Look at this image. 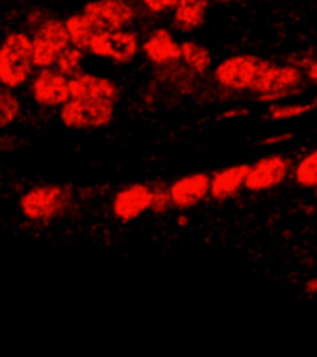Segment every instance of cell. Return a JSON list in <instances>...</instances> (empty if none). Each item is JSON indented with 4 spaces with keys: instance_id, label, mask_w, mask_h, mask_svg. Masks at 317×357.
Wrapping results in <instances>:
<instances>
[{
    "instance_id": "25",
    "label": "cell",
    "mask_w": 317,
    "mask_h": 357,
    "mask_svg": "<svg viewBox=\"0 0 317 357\" xmlns=\"http://www.w3.org/2000/svg\"><path fill=\"white\" fill-rule=\"evenodd\" d=\"M17 141L11 135L0 134V152H10V150L15 149Z\"/></svg>"
},
{
    "instance_id": "29",
    "label": "cell",
    "mask_w": 317,
    "mask_h": 357,
    "mask_svg": "<svg viewBox=\"0 0 317 357\" xmlns=\"http://www.w3.org/2000/svg\"><path fill=\"white\" fill-rule=\"evenodd\" d=\"M307 293L308 294H316L317 293V278H312L307 282Z\"/></svg>"
},
{
    "instance_id": "32",
    "label": "cell",
    "mask_w": 317,
    "mask_h": 357,
    "mask_svg": "<svg viewBox=\"0 0 317 357\" xmlns=\"http://www.w3.org/2000/svg\"><path fill=\"white\" fill-rule=\"evenodd\" d=\"M316 189H317V185H316ZM316 197H317V191H316Z\"/></svg>"
},
{
    "instance_id": "21",
    "label": "cell",
    "mask_w": 317,
    "mask_h": 357,
    "mask_svg": "<svg viewBox=\"0 0 317 357\" xmlns=\"http://www.w3.org/2000/svg\"><path fill=\"white\" fill-rule=\"evenodd\" d=\"M295 181L302 187L317 185V149L302 158L295 167Z\"/></svg>"
},
{
    "instance_id": "3",
    "label": "cell",
    "mask_w": 317,
    "mask_h": 357,
    "mask_svg": "<svg viewBox=\"0 0 317 357\" xmlns=\"http://www.w3.org/2000/svg\"><path fill=\"white\" fill-rule=\"evenodd\" d=\"M117 102L101 98H69L59 107V121L65 128L76 132L106 128L115 117Z\"/></svg>"
},
{
    "instance_id": "18",
    "label": "cell",
    "mask_w": 317,
    "mask_h": 357,
    "mask_svg": "<svg viewBox=\"0 0 317 357\" xmlns=\"http://www.w3.org/2000/svg\"><path fill=\"white\" fill-rule=\"evenodd\" d=\"M65 26H67V32H69L71 45H75V47H78L80 50L87 52L95 32H93L91 24L87 22L86 15H84L82 11L73 13V15H69L65 19Z\"/></svg>"
},
{
    "instance_id": "15",
    "label": "cell",
    "mask_w": 317,
    "mask_h": 357,
    "mask_svg": "<svg viewBox=\"0 0 317 357\" xmlns=\"http://www.w3.org/2000/svg\"><path fill=\"white\" fill-rule=\"evenodd\" d=\"M249 171H251V165H232L215 172L212 176L210 197L219 202L236 197L237 191L245 185Z\"/></svg>"
},
{
    "instance_id": "26",
    "label": "cell",
    "mask_w": 317,
    "mask_h": 357,
    "mask_svg": "<svg viewBox=\"0 0 317 357\" xmlns=\"http://www.w3.org/2000/svg\"><path fill=\"white\" fill-rule=\"evenodd\" d=\"M293 137L291 134H282V135H271V137L264 139V144H279V143H284V141H290Z\"/></svg>"
},
{
    "instance_id": "8",
    "label": "cell",
    "mask_w": 317,
    "mask_h": 357,
    "mask_svg": "<svg viewBox=\"0 0 317 357\" xmlns=\"http://www.w3.org/2000/svg\"><path fill=\"white\" fill-rule=\"evenodd\" d=\"M80 11L95 33L123 30L135 21V8L128 0H89Z\"/></svg>"
},
{
    "instance_id": "9",
    "label": "cell",
    "mask_w": 317,
    "mask_h": 357,
    "mask_svg": "<svg viewBox=\"0 0 317 357\" xmlns=\"http://www.w3.org/2000/svg\"><path fill=\"white\" fill-rule=\"evenodd\" d=\"M30 95L39 107L56 109L71 98L69 76L59 73L56 67L36 69L30 80Z\"/></svg>"
},
{
    "instance_id": "20",
    "label": "cell",
    "mask_w": 317,
    "mask_h": 357,
    "mask_svg": "<svg viewBox=\"0 0 317 357\" xmlns=\"http://www.w3.org/2000/svg\"><path fill=\"white\" fill-rule=\"evenodd\" d=\"M82 59H84V50H80L75 45H69V47L65 48L64 52L59 54L58 59H56V69L59 73H64L65 76H75L76 73H80L82 70Z\"/></svg>"
},
{
    "instance_id": "19",
    "label": "cell",
    "mask_w": 317,
    "mask_h": 357,
    "mask_svg": "<svg viewBox=\"0 0 317 357\" xmlns=\"http://www.w3.org/2000/svg\"><path fill=\"white\" fill-rule=\"evenodd\" d=\"M21 98L13 89L0 86V130L8 128L21 115Z\"/></svg>"
},
{
    "instance_id": "11",
    "label": "cell",
    "mask_w": 317,
    "mask_h": 357,
    "mask_svg": "<svg viewBox=\"0 0 317 357\" xmlns=\"http://www.w3.org/2000/svg\"><path fill=\"white\" fill-rule=\"evenodd\" d=\"M291 172V161L284 155H267L251 167V171L245 180V187L249 191L260 192L279 187L286 178L290 176Z\"/></svg>"
},
{
    "instance_id": "4",
    "label": "cell",
    "mask_w": 317,
    "mask_h": 357,
    "mask_svg": "<svg viewBox=\"0 0 317 357\" xmlns=\"http://www.w3.org/2000/svg\"><path fill=\"white\" fill-rule=\"evenodd\" d=\"M302 86H304L302 73L297 67H291V65L280 67L267 61L251 91L258 96L260 102L274 104V102L301 93Z\"/></svg>"
},
{
    "instance_id": "1",
    "label": "cell",
    "mask_w": 317,
    "mask_h": 357,
    "mask_svg": "<svg viewBox=\"0 0 317 357\" xmlns=\"http://www.w3.org/2000/svg\"><path fill=\"white\" fill-rule=\"evenodd\" d=\"M75 209V191L64 183H39L27 189L19 198L21 215L36 224L58 222L73 215Z\"/></svg>"
},
{
    "instance_id": "16",
    "label": "cell",
    "mask_w": 317,
    "mask_h": 357,
    "mask_svg": "<svg viewBox=\"0 0 317 357\" xmlns=\"http://www.w3.org/2000/svg\"><path fill=\"white\" fill-rule=\"evenodd\" d=\"M210 0H177L172 8V26L184 33L199 30L206 21Z\"/></svg>"
},
{
    "instance_id": "10",
    "label": "cell",
    "mask_w": 317,
    "mask_h": 357,
    "mask_svg": "<svg viewBox=\"0 0 317 357\" xmlns=\"http://www.w3.org/2000/svg\"><path fill=\"white\" fill-rule=\"evenodd\" d=\"M152 185L130 183L115 192L112 200V213L121 222H132L151 209Z\"/></svg>"
},
{
    "instance_id": "17",
    "label": "cell",
    "mask_w": 317,
    "mask_h": 357,
    "mask_svg": "<svg viewBox=\"0 0 317 357\" xmlns=\"http://www.w3.org/2000/svg\"><path fill=\"white\" fill-rule=\"evenodd\" d=\"M180 48H182L180 61H184L186 67L197 73V75H205L212 63L210 50L205 45L197 43V41H184V43H180Z\"/></svg>"
},
{
    "instance_id": "12",
    "label": "cell",
    "mask_w": 317,
    "mask_h": 357,
    "mask_svg": "<svg viewBox=\"0 0 317 357\" xmlns=\"http://www.w3.org/2000/svg\"><path fill=\"white\" fill-rule=\"evenodd\" d=\"M141 50L154 67H172L182 58V48L167 28L152 30L141 43Z\"/></svg>"
},
{
    "instance_id": "6",
    "label": "cell",
    "mask_w": 317,
    "mask_h": 357,
    "mask_svg": "<svg viewBox=\"0 0 317 357\" xmlns=\"http://www.w3.org/2000/svg\"><path fill=\"white\" fill-rule=\"evenodd\" d=\"M265 63H267L265 59L251 54L230 56L215 67L214 80L228 91H251L258 80L260 73L264 70Z\"/></svg>"
},
{
    "instance_id": "14",
    "label": "cell",
    "mask_w": 317,
    "mask_h": 357,
    "mask_svg": "<svg viewBox=\"0 0 317 357\" xmlns=\"http://www.w3.org/2000/svg\"><path fill=\"white\" fill-rule=\"evenodd\" d=\"M212 176L205 172H195L189 176L178 178L171 183V198L177 209H191L197 204H200L208 195H210Z\"/></svg>"
},
{
    "instance_id": "23",
    "label": "cell",
    "mask_w": 317,
    "mask_h": 357,
    "mask_svg": "<svg viewBox=\"0 0 317 357\" xmlns=\"http://www.w3.org/2000/svg\"><path fill=\"white\" fill-rule=\"evenodd\" d=\"M175 208L171 198V189L165 183H154L152 185V202L151 211L156 215H163L167 211H171Z\"/></svg>"
},
{
    "instance_id": "28",
    "label": "cell",
    "mask_w": 317,
    "mask_h": 357,
    "mask_svg": "<svg viewBox=\"0 0 317 357\" xmlns=\"http://www.w3.org/2000/svg\"><path fill=\"white\" fill-rule=\"evenodd\" d=\"M249 113V109H236V112H226L225 115H223V117H226V119H234V117H243V115H247Z\"/></svg>"
},
{
    "instance_id": "27",
    "label": "cell",
    "mask_w": 317,
    "mask_h": 357,
    "mask_svg": "<svg viewBox=\"0 0 317 357\" xmlns=\"http://www.w3.org/2000/svg\"><path fill=\"white\" fill-rule=\"evenodd\" d=\"M308 78L317 84V58L314 59L312 63H310V67H308Z\"/></svg>"
},
{
    "instance_id": "5",
    "label": "cell",
    "mask_w": 317,
    "mask_h": 357,
    "mask_svg": "<svg viewBox=\"0 0 317 357\" xmlns=\"http://www.w3.org/2000/svg\"><path fill=\"white\" fill-rule=\"evenodd\" d=\"M34 65L36 69L54 67L56 59L71 45L65 21L58 17H43V21L32 30Z\"/></svg>"
},
{
    "instance_id": "22",
    "label": "cell",
    "mask_w": 317,
    "mask_h": 357,
    "mask_svg": "<svg viewBox=\"0 0 317 357\" xmlns=\"http://www.w3.org/2000/svg\"><path fill=\"white\" fill-rule=\"evenodd\" d=\"M317 106V102H308V104H279L269 109V117L274 121H286V119H297L304 113L312 112Z\"/></svg>"
},
{
    "instance_id": "30",
    "label": "cell",
    "mask_w": 317,
    "mask_h": 357,
    "mask_svg": "<svg viewBox=\"0 0 317 357\" xmlns=\"http://www.w3.org/2000/svg\"><path fill=\"white\" fill-rule=\"evenodd\" d=\"M210 2H215V4H230V2H236V0H210Z\"/></svg>"
},
{
    "instance_id": "7",
    "label": "cell",
    "mask_w": 317,
    "mask_h": 357,
    "mask_svg": "<svg viewBox=\"0 0 317 357\" xmlns=\"http://www.w3.org/2000/svg\"><path fill=\"white\" fill-rule=\"evenodd\" d=\"M141 43L138 33L123 28V30H106L93 36L89 50L95 58L110 59L117 65H126L134 61V58L140 52Z\"/></svg>"
},
{
    "instance_id": "2",
    "label": "cell",
    "mask_w": 317,
    "mask_h": 357,
    "mask_svg": "<svg viewBox=\"0 0 317 357\" xmlns=\"http://www.w3.org/2000/svg\"><path fill=\"white\" fill-rule=\"evenodd\" d=\"M34 43L28 32H10L0 43V86L8 89H21L32 80Z\"/></svg>"
},
{
    "instance_id": "24",
    "label": "cell",
    "mask_w": 317,
    "mask_h": 357,
    "mask_svg": "<svg viewBox=\"0 0 317 357\" xmlns=\"http://www.w3.org/2000/svg\"><path fill=\"white\" fill-rule=\"evenodd\" d=\"M141 6L149 10L151 13H167V11H172L177 0H140Z\"/></svg>"
},
{
    "instance_id": "13",
    "label": "cell",
    "mask_w": 317,
    "mask_h": 357,
    "mask_svg": "<svg viewBox=\"0 0 317 357\" xmlns=\"http://www.w3.org/2000/svg\"><path fill=\"white\" fill-rule=\"evenodd\" d=\"M71 98H101V100L119 102L121 91L115 82L93 73H76L69 78Z\"/></svg>"
},
{
    "instance_id": "31",
    "label": "cell",
    "mask_w": 317,
    "mask_h": 357,
    "mask_svg": "<svg viewBox=\"0 0 317 357\" xmlns=\"http://www.w3.org/2000/svg\"><path fill=\"white\" fill-rule=\"evenodd\" d=\"M178 224H180V226H186V224H188V219H186V217H180V219H178Z\"/></svg>"
}]
</instances>
